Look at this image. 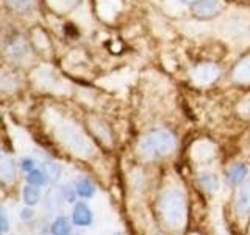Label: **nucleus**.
Masks as SVG:
<instances>
[{
	"label": "nucleus",
	"instance_id": "nucleus-1",
	"mask_svg": "<svg viewBox=\"0 0 250 235\" xmlns=\"http://www.w3.org/2000/svg\"><path fill=\"white\" fill-rule=\"evenodd\" d=\"M160 212L164 223L167 226L180 229L186 221V199L182 190L167 188L160 196Z\"/></svg>",
	"mask_w": 250,
	"mask_h": 235
},
{
	"label": "nucleus",
	"instance_id": "nucleus-2",
	"mask_svg": "<svg viewBox=\"0 0 250 235\" xmlns=\"http://www.w3.org/2000/svg\"><path fill=\"white\" fill-rule=\"evenodd\" d=\"M177 144L175 135L169 130L158 129L148 132L147 135L141 140L139 152L148 160L161 159V157L169 155Z\"/></svg>",
	"mask_w": 250,
	"mask_h": 235
},
{
	"label": "nucleus",
	"instance_id": "nucleus-3",
	"mask_svg": "<svg viewBox=\"0 0 250 235\" xmlns=\"http://www.w3.org/2000/svg\"><path fill=\"white\" fill-rule=\"evenodd\" d=\"M58 138L78 157L88 159L94 154L92 143L83 135L80 129H77L72 124H61L58 129Z\"/></svg>",
	"mask_w": 250,
	"mask_h": 235
},
{
	"label": "nucleus",
	"instance_id": "nucleus-4",
	"mask_svg": "<svg viewBox=\"0 0 250 235\" xmlns=\"http://www.w3.org/2000/svg\"><path fill=\"white\" fill-rule=\"evenodd\" d=\"M219 75V68L213 63H207V65H200L192 69L191 77L197 85H209L213 83Z\"/></svg>",
	"mask_w": 250,
	"mask_h": 235
},
{
	"label": "nucleus",
	"instance_id": "nucleus-5",
	"mask_svg": "<svg viewBox=\"0 0 250 235\" xmlns=\"http://www.w3.org/2000/svg\"><path fill=\"white\" fill-rule=\"evenodd\" d=\"M72 223L78 227H88L92 223V210L84 202H75L72 209Z\"/></svg>",
	"mask_w": 250,
	"mask_h": 235
},
{
	"label": "nucleus",
	"instance_id": "nucleus-6",
	"mask_svg": "<svg viewBox=\"0 0 250 235\" xmlns=\"http://www.w3.org/2000/svg\"><path fill=\"white\" fill-rule=\"evenodd\" d=\"M221 10L219 0H197L194 5V13L200 18H211Z\"/></svg>",
	"mask_w": 250,
	"mask_h": 235
},
{
	"label": "nucleus",
	"instance_id": "nucleus-7",
	"mask_svg": "<svg viewBox=\"0 0 250 235\" xmlns=\"http://www.w3.org/2000/svg\"><path fill=\"white\" fill-rule=\"evenodd\" d=\"M233 80L239 83L250 82V55L238 63V66L233 69Z\"/></svg>",
	"mask_w": 250,
	"mask_h": 235
},
{
	"label": "nucleus",
	"instance_id": "nucleus-8",
	"mask_svg": "<svg viewBox=\"0 0 250 235\" xmlns=\"http://www.w3.org/2000/svg\"><path fill=\"white\" fill-rule=\"evenodd\" d=\"M75 191L77 194L83 199L92 198L94 193H96V185L92 184V180L88 177H80L75 182Z\"/></svg>",
	"mask_w": 250,
	"mask_h": 235
},
{
	"label": "nucleus",
	"instance_id": "nucleus-9",
	"mask_svg": "<svg viewBox=\"0 0 250 235\" xmlns=\"http://www.w3.org/2000/svg\"><path fill=\"white\" fill-rule=\"evenodd\" d=\"M39 199H41V190H39V187L36 185H25L22 190V201L25 206L31 207V206H36V204L39 202Z\"/></svg>",
	"mask_w": 250,
	"mask_h": 235
},
{
	"label": "nucleus",
	"instance_id": "nucleus-10",
	"mask_svg": "<svg viewBox=\"0 0 250 235\" xmlns=\"http://www.w3.org/2000/svg\"><path fill=\"white\" fill-rule=\"evenodd\" d=\"M246 177H247V166H246V164H242V163L233 164V166L229 168V171H227V179H229L230 182L234 184V185L244 182Z\"/></svg>",
	"mask_w": 250,
	"mask_h": 235
},
{
	"label": "nucleus",
	"instance_id": "nucleus-11",
	"mask_svg": "<svg viewBox=\"0 0 250 235\" xmlns=\"http://www.w3.org/2000/svg\"><path fill=\"white\" fill-rule=\"evenodd\" d=\"M236 209L241 212L242 215L250 209V184L242 185L238 190L236 196Z\"/></svg>",
	"mask_w": 250,
	"mask_h": 235
},
{
	"label": "nucleus",
	"instance_id": "nucleus-12",
	"mask_svg": "<svg viewBox=\"0 0 250 235\" xmlns=\"http://www.w3.org/2000/svg\"><path fill=\"white\" fill-rule=\"evenodd\" d=\"M199 182L200 185L205 188L208 191H216L219 188V179L214 172H209V171H203L199 174Z\"/></svg>",
	"mask_w": 250,
	"mask_h": 235
},
{
	"label": "nucleus",
	"instance_id": "nucleus-13",
	"mask_svg": "<svg viewBox=\"0 0 250 235\" xmlns=\"http://www.w3.org/2000/svg\"><path fill=\"white\" fill-rule=\"evenodd\" d=\"M0 176L3 182H11L14 179V163L10 157L2 155V163H0Z\"/></svg>",
	"mask_w": 250,
	"mask_h": 235
},
{
	"label": "nucleus",
	"instance_id": "nucleus-14",
	"mask_svg": "<svg viewBox=\"0 0 250 235\" xmlns=\"http://www.w3.org/2000/svg\"><path fill=\"white\" fill-rule=\"evenodd\" d=\"M52 235H70V223L64 216H58L50 226Z\"/></svg>",
	"mask_w": 250,
	"mask_h": 235
},
{
	"label": "nucleus",
	"instance_id": "nucleus-15",
	"mask_svg": "<svg viewBox=\"0 0 250 235\" xmlns=\"http://www.w3.org/2000/svg\"><path fill=\"white\" fill-rule=\"evenodd\" d=\"M61 166H60V163L57 162H53V160H47L44 163V172L47 174V177H49L52 182H57V180L60 179L61 176Z\"/></svg>",
	"mask_w": 250,
	"mask_h": 235
},
{
	"label": "nucleus",
	"instance_id": "nucleus-16",
	"mask_svg": "<svg viewBox=\"0 0 250 235\" xmlns=\"http://www.w3.org/2000/svg\"><path fill=\"white\" fill-rule=\"evenodd\" d=\"M27 182L31 184V185H36V187H41L47 182V174L41 169H33L27 172Z\"/></svg>",
	"mask_w": 250,
	"mask_h": 235
},
{
	"label": "nucleus",
	"instance_id": "nucleus-17",
	"mask_svg": "<svg viewBox=\"0 0 250 235\" xmlns=\"http://www.w3.org/2000/svg\"><path fill=\"white\" fill-rule=\"evenodd\" d=\"M47 2H49V5L53 8V10L67 11L78 3V0H47Z\"/></svg>",
	"mask_w": 250,
	"mask_h": 235
},
{
	"label": "nucleus",
	"instance_id": "nucleus-18",
	"mask_svg": "<svg viewBox=\"0 0 250 235\" xmlns=\"http://www.w3.org/2000/svg\"><path fill=\"white\" fill-rule=\"evenodd\" d=\"M60 193H61V196H62V199L67 201V202H74V199H75V194H77L75 188H70L69 185L61 187Z\"/></svg>",
	"mask_w": 250,
	"mask_h": 235
},
{
	"label": "nucleus",
	"instance_id": "nucleus-19",
	"mask_svg": "<svg viewBox=\"0 0 250 235\" xmlns=\"http://www.w3.org/2000/svg\"><path fill=\"white\" fill-rule=\"evenodd\" d=\"M6 3L14 8H19V10H28V8L33 6V0H6Z\"/></svg>",
	"mask_w": 250,
	"mask_h": 235
},
{
	"label": "nucleus",
	"instance_id": "nucleus-20",
	"mask_svg": "<svg viewBox=\"0 0 250 235\" xmlns=\"http://www.w3.org/2000/svg\"><path fill=\"white\" fill-rule=\"evenodd\" d=\"M22 169L25 171V172L33 171L35 169V162L31 160V159H23L22 160Z\"/></svg>",
	"mask_w": 250,
	"mask_h": 235
},
{
	"label": "nucleus",
	"instance_id": "nucleus-21",
	"mask_svg": "<svg viewBox=\"0 0 250 235\" xmlns=\"http://www.w3.org/2000/svg\"><path fill=\"white\" fill-rule=\"evenodd\" d=\"M0 229L2 232H8V219H6V213L5 210H2V213H0Z\"/></svg>",
	"mask_w": 250,
	"mask_h": 235
},
{
	"label": "nucleus",
	"instance_id": "nucleus-22",
	"mask_svg": "<svg viewBox=\"0 0 250 235\" xmlns=\"http://www.w3.org/2000/svg\"><path fill=\"white\" fill-rule=\"evenodd\" d=\"M33 216H35V213H33V210H31V209H22L21 210V218L25 219V221H28V219H31Z\"/></svg>",
	"mask_w": 250,
	"mask_h": 235
},
{
	"label": "nucleus",
	"instance_id": "nucleus-23",
	"mask_svg": "<svg viewBox=\"0 0 250 235\" xmlns=\"http://www.w3.org/2000/svg\"><path fill=\"white\" fill-rule=\"evenodd\" d=\"M178 2H182V3H192L194 0H178Z\"/></svg>",
	"mask_w": 250,
	"mask_h": 235
},
{
	"label": "nucleus",
	"instance_id": "nucleus-24",
	"mask_svg": "<svg viewBox=\"0 0 250 235\" xmlns=\"http://www.w3.org/2000/svg\"><path fill=\"white\" fill-rule=\"evenodd\" d=\"M116 235H121V234H116Z\"/></svg>",
	"mask_w": 250,
	"mask_h": 235
}]
</instances>
